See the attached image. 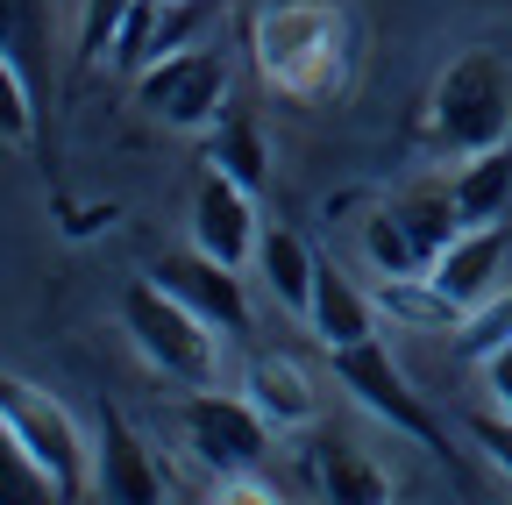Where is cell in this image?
Here are the masks:
<instances>
[{"instance_id":"obj_12","label":"cell","mask_w":512,"mask_h":505,"mask_svg":"<svg viewBox=\"0 0 512 505\" xmlns=\"http://www.w3.org/2000/svg\"><path fill=\"white\" fill-rule=\"evenodd\" d=\"M306 328L328 342V349H349V342H370L377 335V292L349 285L335 271V257H320L313 271V306H306Z\"/></svg>"},{"instance_id":"obj_8","label":"cell","mask_w":512,"mask_h":505,"mask_svg":"<svg viewBox=\"0 0 512 505\" xmlns=\"http://www.w3.org/2000/svg\"><path fill=\"white\" fill-rule=\"evenodd\" d=\"M164 292H178L200 321H214L228 342H242L249 335V292H242V271L235 264H221V257H207L200 242L192 249H178V257H164L157 271H150Z\"/></svg>"},{"instance_id":"obj_16","label":"cell","mask_w":512,"mask_h":505,"mask_svg":"<svg viewBox=\"0 0 512 505\" xmlns=\"http://www.w3.org/2000/svg\"><path fill=\"white\" fill-rule=\"evenodd\" d=\"M377 313H392L399 328H420V335H456L463 328V306L448 299L427 271H413V278H377Z\"/></svg>"},{"instance_id":"obj_1","label":"cell","mask_w":512,"mask_h":505,"mask_svg":"<svg viewBox=\"0 0 512 505\" xmlns=\"http://www.w3.org/2000/svg\"><path fill=\"white\" fill-rule=\"evenodd\" d=\"M256 72L292 100H328L349 79V15L342 0H271L249 22Z\"/></svg>"},{"instance_id":"obj_17","label":"cell","mask_w":512,"mask_h":505,"mask_svg":"<svg viewBox=\"0 0 512 505\" xmlns=\"http://www.w3.org/2000/svg\"><path fill=\"white\" fill-rule=\"evenodd\" d=\"M313 477H320V491H328L335 505H377V498H392V477H384L363 449H349V441H320Z\"/></svg>"},{"instance_id":"obj_7","label":"cell","mask_w":512,"mask_h":505,"mask_svg":"<svg viewBox=\"0 0 512 505\" xmlns=\"http://www.w3.org/2000/svg\"><path fill=\"white\" fill-rule=\"evenodd\" d=\"M178 434H185V456L214 470V477H235V470H256L271 456V420L249 406V392H214V385H192L185 406H178Z\"/></svg>"},{"instance_id":"obj_23","label":"cell","mask_w":512,"mask_h":505,"mask_svg":"<svg viewBox=\"0 0 512 505\" xmlns=\"http://www.w3.org/2000/svg\"><path fill=\"white\" fill-rule=\"evenodd\" d=\"M128 8L136 0H86V22H79V57L93 65V57H114V36L128 22Z\"/></svg>"},{"instance_id":"obj_15","label":"cell","mask_w":512,"mask_h":505,"mask_svg":"<svg viewBox=\"0 0 512 505\" xmlns=\"http://www.w3.org/2000/svg\"><path fill=\"white\" fill-rule=\"evenodd\" d=\"M463 221H505L512 207V143H491L477 157H456V178H448Z\"/></svg>"},{"instance_id":"obj_10","label":"cell","mask_w":512,"mask_h":505,"mask_svg":"<svg viewBox=\"0 0 512 505\" xmlns=\"http://www.w3.org/2000/svg\"><path fill=\"white\" fill-rule=\"evenodd\" d=\"M256 207H249V185H235L228 171H207L200 193H192V242L221 264H256Z\"/></svg>"},{"instance_id":"obj_3","label":"cell","mask_w":512,"mask_h":505,"mask_svg":"<svg viewBox=\"0 0 512 505\" xmlns=\"http://www.w3.org/2000/svg\"><path fill=\"white\" fill-rule=\"evenodd\" d=\"M121 328L143 349V363L178 377V385H214L221 377V342L228 335L214 321H200V313H192L178 292H164L157 278H136L121 292Z\"/></svg>"},{"instance_id":"obj_11","label":"cell","mask_w":512,"mask_h":505,"mask_svg":"<svg viewBox=\"0 0 512 505\" xmlns=\"http://www.w3.org/2000/svg\"><path fill=\"white\" fill-rule=\"evenodd\" d=\"M93 477H100L107 498H128V505H157V498H164V470L150 463L143 434L128 427L114 406L93 420Z\"/></svg>"},{"instance_id":"obj_13","label":"cell","mask_w":512,"mask_h":505,"mask_svg":"<svg viewBox=\"0 0 512 505\" xmlns=\"http://www.w3.org/2000/svg\"><path fill=\"white\" fill-rule=\"evenodd\" d=\"M242 392H249V406L264 413L278 434H285V427H313V413H320L313 377H306L292 356H256V363L242 370Z\"/></svg>"},{"instance_id":"obj_21","label":"cell","mask_w":512,"mask_h":505,"mask_svg":"<svg viewBox=\"0 0 512 505\" xmlns=\"http://www.w3.org/2000/svg\"><path fill=\"white\" fill-rule=\"evenodd\" d=\"M498 342H512V292L484 299L477 313H463V328H456V356L463 363H484Z\"/></svg>"},{"instance_id":"obj_25","label":"cell","mask_w":512,"mask_h":505,"mask_svg":"<svg viewBox=\"0 0 512 505\" xmlns=\"http://www.w3.org/2000/svg\"><path fill=\"white\" fill-rule=\"evenodd\" d=\"M484 392H491L498 413H512V342H498V349L484 356Z\"/></svg>"},{"instance_id":"obj_20","label":"cell","mask_w":512,"mask_h":505,"mask_svg":"<svg viewBox=\"0 0 512 505\" xmlns=\"http://www.w3.org/2000/svg\"><path fill=\"white\" fill-rule=\"evenodd\" d=\"M0 498H57L50 477H43V463L22 449V434H15L8 413H0Z\"/></svg>"},{"instance_id":"obj_5","label":"cell","mask_w":512,"mask_h":505,"mask_svg":"<svg viewBox=\"0 0 512 505\" xmlns=\"http://www.w3.org/2000/svg\"><path fill=\"white\" fill-rule=\"evenodd\" d=\"M136 100H143L150 121H164V129L200 136L228 107V57L214 43H178V50L150 57V65L136 72Z\"/></svg>"},{"instance_id":"obj_24","label":"cell","mask_w":512,"mask_h":505,"mask_svg":"<svg viewBox=\"0 0 512 505\" xmlns=\"http://www.w3.org/2000/svg\"><path fill=\"white\" fill-rule=\"evenodd\" d=\"M470 441L491 456V470H505V477H512V413H498V406H491V413H477V420H470Z\"/></svg>"},{"instance_id":"obj_18","label":"cell","mask_w":512,"mask_h":505,"mask_svg":"<svg viewBox=\"0 0 512 505\" xmlns=\"http://www.w3.org/2000/svg\"><path fill=\"white\" fill-rule=\"evenodd\" d=\"M207 164L214 171H228L235 185H264V171H271V150H264V129H256L249 114H221L214 121V143H207Z\"/></svg>"},{"instance_id":"obj_6","label":"cell","mask_w":512,"mask_h":505,"mask_svg":"<svg viewBox=\"0 0 512 505\" xmlns=\"http://www.w3.org/2000/svg\"><path fill=\"white\" fill-rule=\"evenodd\" d=\"M328 356H335V385H342L370 420H384L392 434H406V441H420V449L448 456V434H441L434 406L413 392V377L392 363V349H384L377 335H370V342H349V349H328Z\"/></svg>"},{"instance_id":"obj_22","label":"cell","mask_w":512,"mask_h":505,"mask_svg":"<svg viewBox=\"0 0 512 505\" xmlns=\"http://www.w3.org/2000/svg\"><path fill=\"white\" fill-rule=\"evenodd\" d=\"M29 136H36V100H29L22 65L8 57V43H0V143H29Z\"/></svg>"},{"instance_id":"obj_2","label":"cell","mask_w":512,"mask_h":505,"mask_svg":"<svg viewBox=\"0 0 512 505\" xmlns=\"http://www.w3.org/2000/svg\"><path fill=\"white\" fill-rule=\"evenodd\" d=\"M427 143L456 164L491 143H512V57L505 50H463L427 93Z\"/></svg>"},{"instance_id":"obj_4","label":"cell","mask_w":512,"mask_h":505,"mask_svg":"<svg viewBox=\"0 0 512 505\" xmlns=\"http://www.w3.org/2000/svg\"><path fill=\"white\" fill-rule=\"evenodd\" d=\"M0 413L15 420L22 449L43 463V477H50L57 498H93V491H100V477H93V434L72 420V406H64V399H50V392L29 385V377H8V370H0Z\"/></svg>"},{"instance_id":"obj_14","label":"cell","mask_w":512,"mask_h":505,"mask_svg":"<svg viewBox=\"0 0 512 505\" xmlns=\"http://www.w3.org/2000/svg\"><path fill=\"white\" fill-rule=\"evenodd\" d=\"M256 271H264V285H271L278 306H292V313L313 306V271H320V257L306 249L299 228H264V235H256Z\"/></svg>"},{"instance_id":"obj_9","label":"cell","mask_w":512,"mask_h":505,"mask_svg":"<svg viewBox=\"0 0 512 505\" xmlns=\"http://www.w3.org/2000/svg\"><path fill=\"white\" fill-rule=\"evenodd\" d=\"M505 257H512V235H505L498 221H470V228H463V235L434 257V271H427V278H434L448 299H456L463 313H477L484 299H498V292H505Z\"/></svg>"},{"instance_id":"obj_19","label":"cell","mask_w":512,"mask_h":505,"mask_svg":"<svg viewBox=\"0 0 512 505\" xmlns=\"http://www.w3.org/2000/svg\"><path fill=\"white\" fill-rule=\"evenodd\" d=\"M363 257H370V271H377V278H413V271H427L420 242H413V228L392 214V200H384V207L363 221Z\"/></svg>"}]
</instances>
